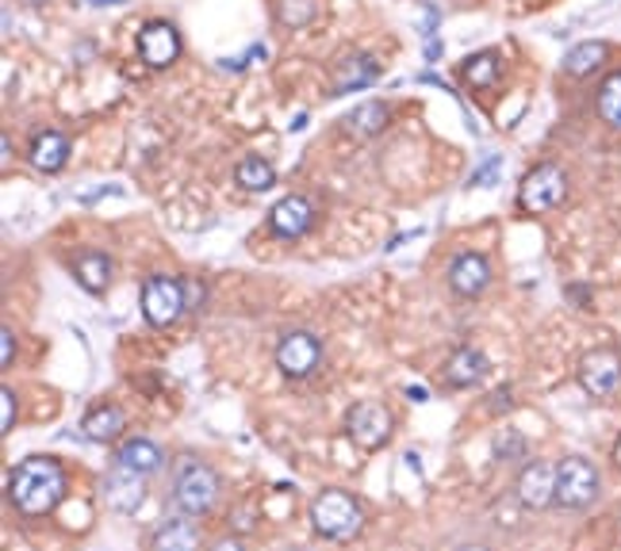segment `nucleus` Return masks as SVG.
I'll use <instances>...</instances> for the list:
<instances>
[{"label":"nucleus","instance_id":"obj_7","mask_svg":"<svg viewBox=\"0 0 621 551\" xmlns=\"http://www.w3.org/2000/svg\"><path fill=\"white\" fill-rule=\"evenodd\" d=\"M564 196H568V176H564L561 165H553V161H545V165L530 169V176L522 181V211L530 215H541V211H553V207L564 204Z\"/></svg>","mask_w":621,"mask_h":551},{"label":"nucleus","instance_id":"obj_35","mask_svg":"<svg viewBox=\"0 0 621 551\" xmlns=\"http://www.w3.org/2000/svg\"><path fill=\"white\" fill-rule=\"evenodd\" d=\"M456 551H492V548H484V544H461Z\"/></svg>","mask_w":621,"mask_h":551},{"label":"nucleus","instance_id":"obj_30","mask_svg":"<svg viewBox=\"0 0 621 551\" xmlns=\"http://www.w3.org/2000/svg\"><path fill=\"white\" fill-rule=\"evenodd\" d=\"M15 425V394L8 391H0V433H8Z\"/></svg>","mask_w":621,"mask_h":551},{"label":"nucleus","instance_id":"obj_37","mask_svg":"<svg viewBox=\"0 0 621 551\" xmlns=\"http://www.w3.org/2000/svg\"><path fill=\"white\" fill-rule=\"evenodd\" d=\"M31 4H46V0H31Z\"/></svg>","mask_w":621,"mask_h":551},{"label":"nucleus","instance_id":"obj_36","mask_svg":"<svg viewBox=\"0 0 621 551\" xmlns=\"http://www.w3.org/2000/svg\"><path fill=\"white\" fill-rule=\"evenodd\" d=\"M614 463H618V471H621V437H618V445H614Z\"/></svg>","mask_w":621,"mask_h":551},{"label":"nucleus","instance_id":"obj_27","mask_svg":"<svg viewBox=\"0 0 621 551\" xmlns=\"http://www.w3.org/2000/svg\"><path fill=\"white\" fill-rule=\"evenodd\" d=\"M315 0H281V8H276V15H281L284 27H307L310 20H315Z\"/></svg>","mask_w":621,"mask_h":551},{"label":"nucleus","instance_id":"obj_18","mask_svg":"<svg viewBox=\"0 0 621 551\" xmlns=\"http://www.w3.org/2000/svg\"><path fill=\"white\" fill-rule=\"evenodd\" d=\"M27 158H31V165H35L38 173H58V169L66 165V158H69V138L61 135V130H43V135L31 142Z\"/></svg>","mask_w":621,"mask_h":551},{"label":"nucleus","instance_id":"obj_32","mask_svg":"<svg viewBox=\"0 0 621 551\" xmlns=\"http://www.w3.org/2000/svg\"><path fill=\"white\" fill-rule=\"evenodd\" d=\"M212 551H242V540L227 537V540H219V544H212Z\"/></svg>","mask_w":621,"mask_h":551},{"label":"nucleus","instance_id":"obj_1","mask_svg":"<svg viewBox=\"0 0 621 551\" xmlns=\"http://www.w3.org/2000/svg\"><path fill=\"white\" fill-rule=\"evenodd\" d=\"M8 498L27 517L50 514V509H58V502L66 498V471H61V463L54 460V456H31V460L12 468Z\"/></svg>","mask_w":621,"mask_h":551},{"label":"nucleus","instance_id":"obj_16","mask_svg":"<svg viewBox=\"0 0 621 551\" xmlns=\"http://www.w3.org/2000/svg\"><path fill=\"white\" fill-rule=\"evenodd\" d=\"M449 284H453L456 295H479L492 284V265L479 253H461L449 268Z\"/></svg>","mask_w":621,"mask_h":551},{"label":"nucleus","instance_id":"obj_33","mask_svg":"<svg viewBox=\"0 0 621 551\" xmlns=\"http://www.w3.org/2000/svg\"><path fill=\"white\" fill-rule=\"evenodd\" d=\"M410 399H415V402H426V391H422V387H410Z\"/></svg>","mask_w":621,"mask_h":551},{"label":"nucleus","instance_id":"obj_19","mask_svg":"<svg viewBox=\"0 0 621 551\" xmlns=\"http://www.w3.org/2000/svg\"><path fill=\"white\" fill-rule=\"evenodd\" d=\"M484 376H487V356L476 353V348H456V353L449 356L445 383L456 387V391H461V387H476Z\"/></svg>","mask_w":621,"mask_h":551},{"label":"nucleus","instance_id":"obj_4","mask_svg":"<svg viewBox=\"0 0 621 551\" xmlns=\"http://www.w3.org/2000/svg\"><path fill=\"white\" fill-rule=\"evenodd\" d=\"M602 491L599 468L584 456H568L556 463V506L561 509H587L595 506Z\"/></svg>","mask_w":621,"mask_h":551},{"label":"nucleus","instance_id":"obj_6","mask_svg":"<svg viewBox=\"0 0 621 551\" xmlns=\"http://www.w3.org/2000/svg\"><path fill=\"white\" fill-rule=\"evenodd\" d=\"M346 433H349V440H353L357 448H364V452H376V448H384L387 437H392V414H387L384 402L364 399V402H357V406H349Z\"/></svg>","mask_w":621,"mask_h":551},{"label":"nucleus","instance_id":"obj_3","mask_svg":"<svg viewBox=\"0 0 621 551\" xmlns=\"http://www.w3.org/2000/svg\"><path fill=\"white\" fill-rule=\"evenodd\" d=\"M310 525H315L318 537L346 544V540H353L357 532H361L364 514H361V506H357L353 494H346V491H323L315 502H310Z\"/></svg>","mask_w":621,"mask_h":551},{"label":"nucleus","instance_id":"obj_17","mask_svg":"<svg viewBox=\"0 0 621 551\" xmlns=\"http://www.w3.org/2000/svg\"><path fill=\"white\" fill-rule=\"evenodd\" d=\"M115 463H123V468H131V471H138V475L150 479L154 471L166 468V452H161L154 440L131 437V440H123V445H120V452H115Z\"/></svg>","mask_w":621,"mask_h":551},{"label":"nucleus","instance_id":"obj_11","mask_svg":"<svg viewBox=\"0 0 621 551\" xmlns=\"http://www.w3.org/2000/svg\"><path fill=\"white\" fill-rule=\"evenodd\" d=\"M138 54H143V61L150 69H166L177 61V54H181V38H177V27L166 20H154L146 23L143 31H138Z\"/></svg>","mask_w":621,"mask_h":551},{"label":"nucleus","instance_id":"obj_13","mask_svg":"<svg viewBox=\"0 0 621 551\" xmlns=\"http://www.w3.org/2000/svg\"><path fill=\"white\" fill-rule=\"evenodd\" d=\"M376 77H380V66L372 54H346L330 77V96H346V92L369 89Z\"/></svg>","mask_w":621,"mask_h":551},{"label":"nucleus","instance_id":"obj_26","mask_svg":"<svg viewBox=\"0 0 621 551\" xmlns=\"http://www.w3.org/2000/svg\"><path fill=\"white\" fill-rule=\"evenodd\" d=\"M599 115L602 119L610 123V127H618L621 130V69L618 73H610L607 81H602V89H599Z\"/></svg>","mask_w":621,"mask_h":551},{"label":"nucleus","instance_id":"obj_10","mask_svg":"<svg viewBox=\"0 0 621 551\" xmlns=\"http://www.w3.org/2000/svg\"><path fill=\"white\" fill-rule=\"evenodd\" d=\"M515 494L526 509H545L556 506V468L549 460H533L518 471Z\"/></svg>","mask_w":621,"mask_h":551},{"label":"nucleus","instance_id":"obj_12","mask_svg":"<svg viewBox=\"0 0 621 551\" xmlns=\"http://www.w3.org/2000/svg\"><path fill=\"white\" fill-rule=\"evenodd\" d=\"M104 498H108V506L120 509V514H135L146 498V475H138V471L115 463L104 479Z\"/></svg>","mask_w":621,"mask_h":551},{"label":"nucleus","instance_id":"obj_25","mask_svg":"<svg viewBox=\"0 0 621 551\" xmlns=\"http://www.w3.org/2000/svg\"><path fill=\"white\" fill-rule=\"evenodd\" d=\"M464 81H468L472 89H492V84L499 81V58H495L492 50L472 54V58L464 61Z\"/></svg>","mask_w":621,"mask_h":551},{"label":"nucleus","instance_id":"obj_5","mask_svg":"<svg viewBox=\"0 0 621 551\" xmlns=\"http://www.w3.org/2000/svg\"><path fill=\"white\" fill-rule=\"evenodd\" d=\"M138 307H143L146 322L166 330L189 310V287L173 276H150L143 284V295H138Z\"/></svg>","mask_w":621,"mask_h":551},{"label":"nucleus","instance_id":"obj_2","mask_svg":"<svg viewBox=\"0 0 621 551\" xmlns=\"http://www.w3.org/2000/svg\"><path fill=\"white\" fill-rule=\"evenodd\" d=\"M219 475H215V468H207L204 460H196V456H184V460H177V471H173V506L181 509V514L189 517H204L215 509V502H219Z\"/></svg>","mask_w":621,"mask_h":551},{"label":"nucleus","instance_id":"obj_22","mask_svg":"<svg viewBox=\"0 0 621 551\" xmlns=\"http://www.w3.org/2000/svg\"><path fill=\"white\" fill-rule=\"evenodd\" d=\"M607 58H610L607 43H579L576 50L564 58V73H568V77H587V73H595V69H599Z\"/></svg>","mask_w":621,"mask_h":551},{"label":"nucleus","instance_id":"obj_14","mask_svg":"<svg viewBox=\"0 0 621 551\" xmlns=\"http://www.w3.org/2000/svg\"><path fill=\"white\" fill-rule=\"evenodd\" d=\"M310 219H315V211H310L304 196H284L281 204L269 211V227L281 238H304L310 230Z\"/></svg>","mask_w":621,"mask_h":551},{"label":"nucleus","instance_id":"obj_34","mask_svg":"<svg viewBox=\"0 0 621 551\" xmlns=\"http://www.w3.org/2000/svg\"><path fill=\"white\" fill-rule=\"evenodd\" d=\"M84 4H92V8H104V4H123V0H84Z\"/></svg>","mask_w":621,"mask_h":551},{"label":"nucleus","instance_id":"obj_15","mask_svg":"<svg viewBox=\"0 0 621 551\" xmlns=\"http://www.w3.org/2000/svg\"><path fill=\"white\" fill-rule=\"evenodd\" d=\"M150 551H200V525L184 517H169V521L158 525L150 540Z\"/></svg>","mask_w":621,"mask_h":551},{"label":"nucleus","instance_id":"obj_23","mask_svg":"<svg viewBox=\"0 0 621 551\" xmlns=\"http://www.w3.org/2000/svg\"><path fill=\"white\" fill-rule=\"evenodd\" d=\"M77 279H81L84 291L100 295L108 287V279H112V261H108L104 253H84V257L77 261Z\"/></svg>","mask_w":621,"mask_h":551},{"label":"nucleus","instance_id":"obj_28","mask_svg":"<svg viewBox=\"0 0 621 551\" xmlns=\"http://www.w3.org/2000/svg\"><path fill=\"white\" fill-rule=\"evenodd\" d=\"M495 460L503 463H518L526 460V437L518 429H503L499 437H495Z\"/></svg>","mask_w":621,"mask_h":551},{"label":"nucleus","instance_id":"obj_20","mask_svg":"<svg viewBox=\"0 0 621 551\" xmlns=\"http://www.w3.org/2000/svg\"><path fill=\"white\" fill-rule=\"evenodd\" d=\"M387 119H392L387 104H380V100H369V104L353 107V112L341 119V127H346V135H353V138H372V135H380V130L387 127Z\"/></svg>","mask_w":621,"mask_h":551},{"label":"nucleus","instance_id":"obj_21","mask_svg":"<svg viewBox=\"0 0 621 551\" xmlns=\"http://www.w3.org/2000/svg\"><path fill=\"white\" fill-rule=\"evenodd\" d=\"M81 429H84V437L97 440V445H112V440L123 433V410L112 406V402H104V406H97V410L84 414Z\"/></svg>","mask_w":621,"mask_h":551},{"label":"nucleus","instance_id":"obj_24","mask_svg":"<svg viewBox=\"0 0 621 551\" xmlns=\"http://www.w3.org/2000/svg\"><path fill=\"white\" fill-rule=\"evenodd\" d=\"M235 176H238V184H242L246 192H266V188H273V184H276L273 165H269V161H261V158H242V161H238V169H235Z\"/></svg>","mask_w":621,"mask_h":551},{"label":"nucleus","instance_id":"obj_9","mask_svg":"<svg viewBox=\"0 0 621 551\" xmlns=\"http://www.w3.org/2000/svg\"><path fill=\"white\" fill-rule=\"evenodd\" d=\"M318 360H323V345H318V337L307 330L284 333L281 345H276V368L289 379H307L310 371L318 368Z\"/></svg>","mask_w":621,"mask_h":551},{"label":"nucleus","instance_id":"obj_29","mask_svg":"<svg viewBox=\"0 0 621 551\" xmlns=\"http://www.w3.org/2000/svg\"><path fill=\"white\" fill-rule=\"evenodd\" d=\"M499 165H503L499 153H487L484 165L472 173V184H476V188H492V184H499Z\"/></svg>","mask_w":621,"mask_h":551},{"label":"nucleus","instance_id":"obj_31","mask_svg":"<svg viewBox=\"0 0 621 551\" xmlns=\"http://www.w3.org/2000/svg\"><path fill=\"white\" fill-rule=\"evenodd\" d=\"M12 360H15V333L0 330V368H12Z\"/></svg>","mask_w":621,"mask_h":551},{"label":"nucleus","instance_id":"obj_8","mask_svg":"<svg viewBox=\"0 0 621 551\" xmlns=\"http://www.w3.org/2000/svg\"><path fill=\"white\" fill-rule=\"evenodd\" d=\"M579 387L591 399H614L621 387V356L614 348H591L579 356Z\"/></svg>","mask_w":621,"mask_h":551}]
</instances>
